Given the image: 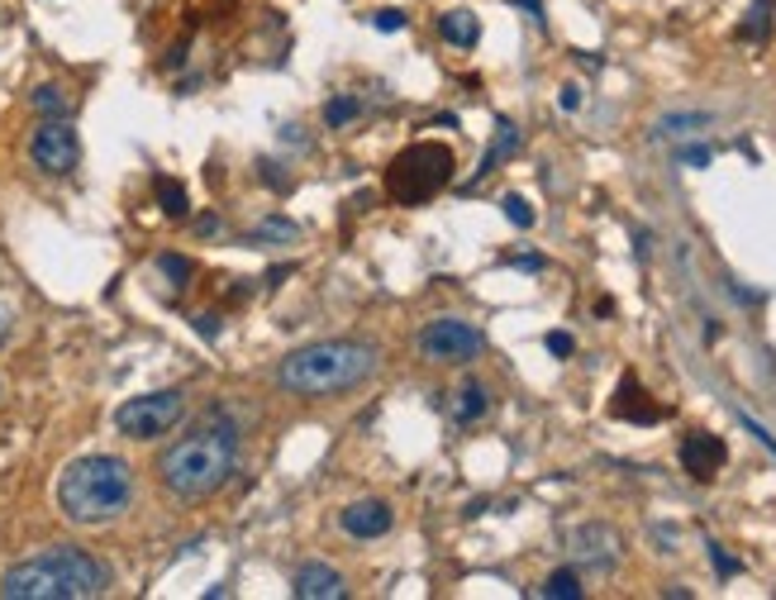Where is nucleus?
Wrapping results in <instances>:
<instances>
[{"instance_id": "obj_1", "label": "nucleus", "mask_w": 776, "mask_h": 600, "mask_svg": "<svg viewBox=\"0 0 776 600\" xmlns=\"http://www.w3.org/2000/svg\"><path fill=\"white\" fill-rule=\"evenodd\" d=\"M234 463H239V429L229 420H206L157 457V477H163L171 496L200 500V496H214L234 477Z\"/></svg>"}, {"instance_id": "obj_2", "label": "nucleus", "mask_w": 776, "mask_h": 600, "mask_svg": "<svg viewBox=\"0 0 776 600\" xmlns=\"http://www.w3.org/2000/svg\"><path fill=\"white\" fill-rule=\"evenodd\" d=\"M110 581V571L81 548H48L34 553L24 563H14L0 577V596L5 600H86L100 596Z\"/></svg>"}, {"instance_id": "obj_3", "label": "nucleus", "mask_w": 776, "mask_h": 600, "mask_svg": "<svg viewBox=\"0 0 776 600\" xmlns=\"http://www.w3.org/2000/svg\"><path fill=\"white\" fill-rule=\"evenodd\" d=\"M372 371H377V348L357 338H329V343H310V348H296L286 363L277 367L281 391L291 396H339L363 386Z\"/></svg>"}, {"instance_id": "obj_4", "label": "nucleus", "mask_w": 776, "mask_h": 600, "mask_svg": "<svg viewBox=\"0 0 776 600\" xmlns=\"http://www.w3.org/2000/svg\"><path fill=\"white\" fill-rule=\"evenodd\" d=\"M129 500H134V471L110 453L77 457L57 481V510L71 524H110L129 510Z\"/></svg>"}, {"instance_id": "obj_5", "label": "nucleus", "mask_w": 776, "mask_h": 600, "mask_svg": "<svg viewBox=\"0 0 776 600\" xmlns=\"http://www.w3.org/2000/svg\"><path fill=\"white\" fill-rule=\"evenodd\" d=\"M453 177V153L443 143H410L406 153L386 171V191H391L400 205H424L429 196H439Z\"/></svg>"}, {"instance_id": "obj_6", "label": "nucleus", "mask_w": 776, "mask_h": 600, "mask_svg": "<svg viewBox=\"0 0 776 600\" xmlns=\"http://www.w3.org/2000/svg\"><path fill=\"white\" fill-rule=\"evenodd\" d=\"M186 414V391H148V396H134L124 400L120 410H114V429H120L124 438H163L177 429V420Z\"/></svg>"}, {"instance_id": "obj_7", "label": "nucleus", "mask_w": 776, "mask_h": 600, "mask_svg": "<svg viewBox=\"0 0 776 600\" xmlns=\"http://www.w3.org/2000/svg\"><path fill=\"white\" fill-rule=\"evenodd\" d=\"M29 157H34V167L48 171V177H67L81 157L77 129H71L67 120H43L34 129V138H29Z\"/></svg>"}, {"instance_id": "obj_8", "label": "nucleus", "mask_w": 776, "mask_h": 600, "mask_svg": "<svg viewBox=\"0 0 776 600\" xmlns=\"http://www.w3.org/2000/svg\"><path fill=\"white\" fill-rule=\"evenodd\" d=\"M481 348H486L481 329L463 320H434L420 334V353L429 363H472V357H481Z\"/></svg>"}, {"instance_id": "obj_9", "label": "nucleus", "mask_w": 776, "mask_h": 600, "mask_svg": "<svg viewBox=\"0 0 776 600\" xmlns=\"http://www.w3.org/2000/svg\"><path fill=\"white\" fill-rule=\"evenodd\" d=\"M572 553H577V563L606 571L620 563V534H614L610 524H581L577 534H572Z\"/></svg>"}, {"instance_id": "obj_10", "label": "nucleus", "mask_w": 776, "mask_h": 600, "mask_svg": "<svg viewBox=\"0 0 776 600\" xmlns=\"http://www.w3.org/2000/svg\"><path fill=\"white\" fill-rule=\"evenodd\" d=\"M339 524H343V534H353V538H381V534H391L396 514L386 500H353V505L339 514Z\"/></svg>"}, {"instance_id": "obj_11", "label": "nucleus", "mask_w": 776, "mask_h": 600, "mask_svg": "<svg viewBox=\"0 0 776 600\" xmlns=\"http://www.w3.org/2000/svg\"><path fill=\"white\" fill-rule=\"evenodd\" d=\"M681 467L691 471L696 481H710L714 471L724 467V438H714V434H686L681 438Z\"/></svg>"}, {"instance_id": "obj_12", "label": "nucleus", "mask_w": 776, "mask_h": 600, "mask_svg": "<svg viewBox=\"0 0 776 600\" xmlns=\"http://www.w3.org/2000/svg\"><path fill=\"white\" fill-rule=\"evenodd\" d=\"M348 586H343V577L334 567H324V563H306L296 571V581H291V596L300 600H339Z\"/></svg>"}, {"instance_id": "obj_13", "label": "nucleus", "mask_w": 776, "mask_h": 600, "mask_svg": "<svg viewBox=\"0 0 776 600\" xmlns=\"http://www.w3.org/2000/svg\"><path fill=\"white\" fill-rule=\"evenodd\" d=\"M610 414H614V420H634V424L663 420V410H657L653 400H643V391H639V381H634V377H624V381H620V396L610 400Z\"/></svg>"}, {"instance_id": "obj_14", "label": "nucleus", "mask_w": 776, "mask_h": 600, "mask_svg": "<svg viewBox=\"0 0 776 600\" xmlns=\"http://www.w3.org/2000/svg\"><path fill=\"white\" fill-rule=\"evenodd\" d=\"M439 34L448 43H457V48H472V43L481 38V24H477V14H472V10H448L439 20Z\"/></svg>"}, {"instance_id": "obj_15", "label": "nucleus", "mask_w": 776, "mask_h": 600, "mask_svg": "<svg viewBox=\"0 0 776 600\" xmlns=\"http://www.w3.org/2000/svg\"><path fill=\"white\" fill-rule=\"evenodd\" d=\"M486 405H491V400H486V391H481L477 381H467L463 391L453 396V405H448V410H453V420H457V424H472V420H481V414H486Z\"/></svg>"}, {"instance_id": "obj_16", "label": "nucleus", "mask_w": 776, "mask_h": 600, "mask_svg": "<svg viewBox=\"0 0 776 600\" xmlns=\"http://www.w3.org/2000/svg\"><path fill=\"white\" fill-rule=\"evenodd\" d=\"M514 143H520V129H514L510 120H500V124H496V143H491V153L481 157V171H477V181L486 177V171H496L500 163H506V157L514 153Z\"/></svg>"}, {"instance_id": "obj_17", "label": "nucleus", "mask_w": 776, "mask_h": 600, "mask_svg": "<svg viewBox=\"0 0 776 600\" xmlns=\"http://www.w3.org/2000/svg\"><path fill=\"white\" fill-rule=\"evenodd\" d=\"M34 110L48 114V120H67V114H71V96L63 91V86H38V91H34Z\"/></svg>"}, {"instance_id": "obj_18", "label": "nucleus", "mask_w": 776, "mask_h": 600, "mask_svg": "<svg viewBox=\"0 0 776 600\" xmlns=\"http://www.w3.org/2000/svg\"><path fill=\"white\" fill-rule=\"evenodd\" d=\"M300 238V229L291 224V220H263V224H253V234H248V243H296Z\"/></svg>"}, {"instance_id": "obj_19", "label": "nucleus", "mask_w": 776, "mask_h": 600, "mask_svg": "<svg viewBox=\"0 0 776 600\" xmlns=\"http://www.w3.org/2000/svg\"><path fill=\"white\" fill-rule=\"evenodd\" d=\"M539 596H548V600H577L581 596V577H577V571H553V577L539 586Z\"/></svg>"}, {"instance_id": "obj_20", "label": "nucleus", "mask_w": 776, "mask_h": 600, "mask_svg": "<svg viewBox=\"0 0 776 600\" xmlns=\"http://www.w3.org/2000/svg\"><path fill=\"white\" fill-rule=\"evenodd\" d=\"M157 205H163V214H171V220H181V214H186V191H181V181L157 177Z\"/></svg>"}, {"instance_id": "obj_21", "label": "nucleus", "mask_w": 776, "mask_h": 600, "mask_svg": "<svg viewBox=\"0 0 776 600\" xmlns=\"http://www.w3.org/2000/svg\"><path fill=\"white\" fill-rule=\"evenodd\" d=\"M157 267H163L167 271V277H171V286H177V291H186V286H191V263H186V257H177V253H163V257H157Z\"/></svg>"}, {"instance_id": "obj_22", "label": "nucleus", "mask_w": 776, "mask_h": 600, "mask_svg": "<svg viewBox=\"0 0 776 600\" xmlns=\"http://www.w3.org/2000/svg\"><path fill=\"white\" fill-rule=\"evenodd\" d=\"M357 110H363V100H357V96H339V100H329V105H324V120L329 124H348V120H357Z\"/></svg>"}, {"instance_id": "obj_23", "label": "nucleus", "mask_w": 776, "mask_h": 600, "mask_svg": "<svg viewBox=\"0 0 776 600\" xmlns=\"http://www.w3.org/2000/svg\"><path fill=\"white\" fill-rule=\"evenodd\" d=\"M767 24H772V0H757L753 20L743 24V38H767Z\"/></svg>"}, {"instance_id": "obj_24", "label": "nucleus", "mask_w": 776, "mask_h": 600, "mask_svg": "<svg viewBox=\"0 0 776 600\" xmlns=\"http://www.w3.org/2000/svg\"><path fill=\"white\" fill-rule=\"evenodd\" d=\"M500 205H506V220H510V224H520V229L534 224V210H529V200H524V196H506Z\"/></svg>"}, {"instance_id": "obj_25", "label": "nucleus", "mask_w": 776, "mask_h": 600, "mask_svg": "<svg viewBox=\"0 0 776 600\" xmlns=\"http://www.w3.org/2000/svg\"><path fill=\"white\" fill-rule=\"evenodd\" d=\"M372 24H377L381 34H396V29H406V14H400V10H377V20H372Z\"/></svg>"}, {"instance_id": "obj_26", "label": "nucleus", "mask_w": 776, "mask_h": 600, "mask_svg": "<svg viewBox=\"0 0 776 600\" xmlns=\"http://www.w3.org/2000/svg\"><path fill=\"white\" fill-rule=\"evenodd\" d=\"M572 348H577V343H572V334H563V329H553V334H548V353H553V357H567Z\"/></svg>"}, {"instance_id": "obj_27", "label": "nucleus", "mask_w": 776, "mask_h": 600, "mask_svg": "<svg viewBox=\"0 0 776 600\" xmlns=\"http://www.w3.org/2000/svg\"><path fill=\"white\" fill-rule=\"evenodd\" d=\"M710 557H714V567H720L724 577H734V571H739V557H729V553L720 548V543H710Z\"/></svg>"}, {"instance_id": "obj_28", "label": "nucleus", "mask_w": 776, "mask_h": 600, "mask_svg": "<svg viewBox=\"0 0 776 600\" xmlns=\"http://www.w3.org/2000/svg\"><path fill=\"white\" fill-rule=\"evenodd\" d=\"M681 163L686 167H710V148H700V143L696 148H681Z\"/></svg>"}, {"instance_id": "obj_29", "label": "nucleus", "mask_w": 776, "mask_h": 600, "mask_svg": "<svg viewBox=\"0 0 776 600\" xmlns=\"http://www.w3.org/2000/svg\"><path fill=\"white\" fill-rule=\"evenodd\" d=\"M739 420H743V424H749V434H753L757 443H763V448H772V453H776V438L767 434V429H763V424H757V420H749V414H739Z\"/></svg>"}, {"instance_id": "obj_30", "label": "nucleus", "mask_w": 776, "mask_h": 600, "mask_svg": "<svg viewBox=\"0 0 776 600\" xmlns=\"http://www.w3.org/2000/svg\"><path fill=\"white\" fill-rule=\"evenodd\" d=\"M196 329L206 338H214V334H220V314H196Z\"/></svg>"}, {"instance_id": "obj_31", "label": "nucleus", "mask_w": 776, "mask_h": 600, "mask_svg": "<svg viewBox=\"0 0 776 600\" xmlns=\"http://www.w3.org/2000/svg\"><path fill=\"white\" fill-rule=\"evenodd\" d=\"M581 105V86H563V110H577Z\"/></svg>"}, {"instance_id": "obj_32", "label": "nucleus", "mask_w": 776, "mask_h": 600, "mask_svg": "<svg viewBox=\"0 0 776 600\" xmlns=\"http://www.w3.org/2000/svg\"><path fill=\"white\" fill-rule=\"evenodd\" d=\"M514 267H524V271H539V267H543V257H539V253H524V257H514Z\"/></svg>"}, {"instance_id": "obj_33", "label": "nucleus", "mask_w": 776, "mask_h": 600, "mask_svg": "<svg viewBox=\"0 0 776 600\" xmlns=\"http://www.w3.org/2000/svg\"><path fill=\"white\" fill-rule=\"evenodd\" d=\"M10 338V320H5V310H0V343Z\"/></svg>"}]
</instances>
